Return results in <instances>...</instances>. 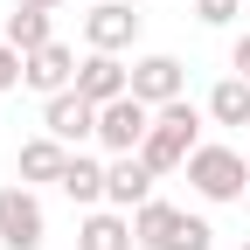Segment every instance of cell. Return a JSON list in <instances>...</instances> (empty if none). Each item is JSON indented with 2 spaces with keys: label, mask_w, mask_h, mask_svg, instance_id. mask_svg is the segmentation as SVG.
<instances>
[{
  "label": "cell",
  "mask_w": 250,
  "mask_h": 250,
  "mask_svg": "<svg viewBox=\"0 0 250 250\" xmlns=\"http://www.w3.org/2000/svg\"><path fill=\"white\" fill-rule=\"evenodd\" d=\"M195 146H202V111L188 104V98H174V104L153 111V132H146V146H139V160H146L153 174H174V167H188Z\"/></svg>",
  "instance_id": "1"
},
{
  "label": "cell",
  "mask_w": 250,
  "mask_h": 250,
  "mask_svg": "<svg viewBox=\"0 0 250 250\" xmlns=\"http://www.w3.org/2000/svg\"><path fill=\"white\" fill-rule=\"evenodd\" d=\"M188 181H195V195L215 202V208L250 195V167H243L236 146H195V153H188Z\"/></svg>",
  "instance_id": "2"
},
{
  "label": "cell",
  "mask_w": 250,
  "mask_h": 250,
  "mask_svg": "<svg viewBox=\"0 0 250 250\" xmlns=\"http://www.w3.org/2000/svg\"><path fill=\"white\" fill-rule=\"evenodd\" d=\"M146 132H153V104H139V98L98 104V146H104V153H139Z\"/></svg>",
  "instance_id": "3"
},
{
  "label": "cell",
  "mask_w": 250,
  "mask_h": 250,
  "mask_svg": "<svg viewBox=\"0 0 250 250\" xmlns=\"http://www.w3.org/2000/svg\"><path fill=\"white\" fill-rule=\"evenodd\" d=\"M49 223H42V202L28 188H0V250H42Z\"/></svg>",
  "instance_id": "4"
},
{
  "label": "cell",
  "mask_w": 250,
  "mask_h": 250,
  "mask_svg": "<svg viewBox=\"0 0 250 250\" xmlns=\"http://www.w3.org/2000/svg\"><path fill=\"white\" fill-rule=\"evenodd\" d=\"M139 28H146L139 7H125V0H98V7L83 14V42H90V49H104V56H118V49H132V42H139Z\"/></svg>",
  "instance_id": "5"
},
{
  "label": "cell",
  "mask_w": 250,
  "mask_h": 250,
  "mask_svg": "<svg viewBox=\"0 0 250 250\" xmlns=\"http://www.w3.org/2000/svg\"><path fill=\"white\" fill-rule=\"evenodd\" d=\"M153 181H160V174H153L139 153H111V160H104V202L132 215V208L153 202Z\"/></svg>",
  "instance_id": "6"
},
{
  "label": "cell",
  "mask_w": 250,
  "mask_h": 250,
  "mask_svg": "<svg viewBox=\"0 0 250 250\" xmlns=\"http://www.w3.org/2000/svg\"><path fill=\"white\" fill-rule=\"evenodd\" d=\"M42 132L62 139V146H83V139H98V104L83 98V90H62V98L42 104Z\"/></svg>",
  "instance_id": "7"
},
{
  "label": "cell",
  "mask_w": 250,
  "mask_h": 250,
  "mask_svg": "<svg viewBox=\"0 0 250 250\" xmlns=\"http://www.w3.org/2000/svg\"><path fill=\"white\" fill-rule=\"evenodd\" d=\"M21 83L42 90V98L77 90V49H70V42H49V49H35V56H21Z\"/></svg>",
  "instance_id": "8"
},
{
  "label": "cell",
  "mask_w": 250,
  "mask_h": 250,
  "mask_svg": "<svg viewBox=\"0 0 250 250\" xmlns=\"http://www.w3.org/2000/svg\"><path fill=\"white\" fill-rule=\"evenodd\" d=\"M181 90H188L181 56H160V49H153V56H139V62H132V98H139V104L160 111V104H174V98H181Z\"/></svg>",
  "instance_id": "9"
},
{
  "label": "cell",
  "mask_w": 250,
  "mask_h": 250,
  "mask_svg": "<svg viewBox=\"0 0 250 250\" xmlns=\"http://www.w3.org/2000/svg\"><path fill=\"white\" fill-rule=\"evenodd\" d=\"M77 90L90 104H111V98H132V70H125L118 56H104V49H90L83 62H77Z\"/></svg>",
  "instance_id": "10"
},
{
  "label": "cell",
  "mask_w": 250,
  "mask_h": 250,
  "mask_svg": "<svg viewBox=\"0 0 250 250\" xmlns=\"http://www.w3.org/2000/svg\"><path fill=\"white\" fill-rule=\"evenodd\" d=\"M132 215L125 208H90L83 215V229H77V250H132Z\"/></svg>",
  "instance_id": "11"
},
{
  "label": "cell",
  "mask_w": 250,
  "mask_h": 250,
  "mask_svg": "<svg viewBox=\"0 0 250 250\" xmlns=\"http://www.w3.org/2000/svg\"><path fill=\"white\" fill-rule=\"evenodd\" d=\"M62 195H70L77 208H98L104 202V160H90V153H70V167H62Z\"/></svg>",
  "instance_id": "12"
},
{
  "label": "cell",
  "mask_w": 250,
  "mask_h": 250,
  "mask_svg": "<svg viewBox=\"0 0 250 250\" xmlns=\"http://www.w3.org/2000/svg\"><path fill=\"white\" fill-rule=\"evenodd\" d=\"M0 42H14L21 56H35V49L56 42V21H49L42 7H21V0H14V14H7V28H0Z\"/></svg>",
  "instance_id": "13"
},
{
  "label": "cell",
  "mask_w": 250,
  "mask_h": 250,
  "mask_svg": "<svg viewBox=\"0 0 250 250\" xmlns=\"http://www.w3.org/2000/svg\"><path fill=\"white\" fill-rule=\"evenodd\" d=\"M181 215H188V208H174V202H146V208H132V236H139V250H167L174 229H181Z\"/></svg>",
  "instance_id": "14"
},
{
  "label": "cell",
  "mask_w": 250,
  "mask_h": 250,
  "mask_svg": "<svg viewBox=\"0 0 250 250\" xmlns=\"http://www.w3.org/2000/svg\"><path fill=\"white\" fill-rule=\"evenodd\" d=\"M62 167H70V146H62V139H28L21 146V188L28 181H62Z\"/></svg>",
  "instance_id": "15"
},
{
  "label": "cell",
  "mask_w": 250,
  "mask_h": 250,
  "mask_svg": "<svg viewBox=\"0 0 250 250\" xmlns=\"http://www.w3.org/2000/svg\"><path fill=\"white\" fill-rule=\"evenodd\" d=\"M208 118L215 125H250V77H223L208 90Z\"/></svg>",
  "instance_id": "16"
},
{
  "label": "cell",
  "mask_w": 250,
  "mask_h": 250,
  "mask_svg": "<svg viewBox=\"0 0 250 250\" xmlns=\"http://www.w3.org/2000/svg\"><path fill=\"white\" fill-rule=\"evenodd\" d=\"M167 250H215V229L202 223V215H181V229H174Z\"/></svg>",
  "instance_id": "17"
},
{
  "label": "cell",
  "mask_w": 250,
  "mask_h": 250,
  "mask_svg": "<svg viewBox=\"0 0 250 250\" xmlns=\"http://www.w3.org/2000/svg\"><path fill=\"white\" fill-rule=\"evenodd\" d=\"M236 14H243V0H195V21L202 28H229Z\"/></svg>",
  "instance_id": "18"
},
{
  "label": "cell",
  "mask_w": 250,
  "mask_h": 250,
  "mask_svg": "<svg viewBox=\"0 0 250 250\" xmlns=\"http://www.w3.org/2000/svg\"><path fill=\"white\" fill-rule=\"evenodd\" d=\"M14 83H21V49H14V42H0V98H7Z\"/></svg>",
  "instance_id": "19"
},
{
  "label": "cell",
  "mask_w": 250,
  "mask_h": 250,
  "mask_svg": "<svg viewBox=\"0 0 250 250\" xmlns=\"http://www.w3.org/2000/svg\"><path fill=\"white\" fill-rule=\"evenodd\" d=\"M229 70H236V77H250V28L229 42Z\"/></svg>",
  "instance_id": "20"
},
{
  "label": "cell",
  "mask_w": 250,
  "mask_h": 250,
  "mask_svg": "<svg viewBox=\"0 0 250 250\" xmlns=\"http://www.w3.org/2000/svg\"><path fill=\"white\" fill-rule=\"evenodd\" d=\"M21 7H42V14H56V7H62V0H21Z\"/></svg>",
  "instance_id": "21"
},
{
  "label": "cell",
  "mask_w": 250,
  "mask_h": 250,
  "mask_svg": "<svg viewBox=\"0 0 250 250\" xmlns=\"http://www.w3.org/2000/svg\"><path fill=\"white\" fill-rule=\"evenodd\" d=\"M243 250H250V236H243Z\"/></svg>",
  "instance_id": "22"
}]
</instances>
